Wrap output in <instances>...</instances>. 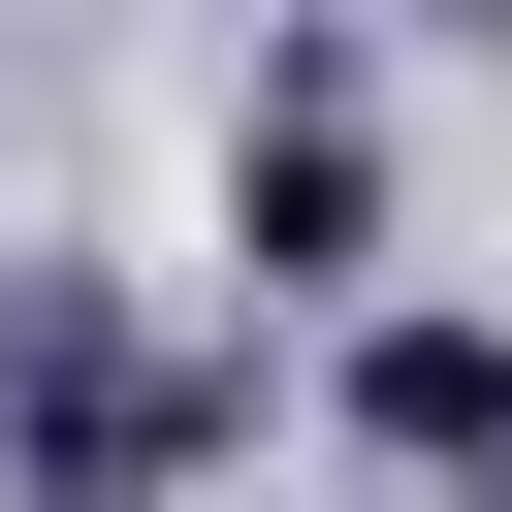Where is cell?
<instances>
[{
	"instance_id": "1",
	"label": "cell",
	"mask_w": 512,
	"mask_h": 512,
	"mask_svg": "<svg viewBox=\"0 0 512 512\" xmlns=\"http://www.w3.org/2000/svg\"><path fill=\"white\" fill-rule=\"evenodd\" d=\"M224 256H256V288H352V256H384V128H352V64H288V96L224 128Z\"/></svg>"
},
{
	"instance_id": "2",
	"label": "cell",
	"mask_w": 512,
	"mask_h": 512,
	"mask_svg": "<svg viewBox=\"0 0 512 512\" xmlns=\"http://www.w3.org/2000/svg\"><path fill=\"white\" fill-rule=\"evenodd\" d=\"M352 448L448 480V512H512V320H352Z\"/></svg>"
},
{
	"instance_id": "3",
	"label": "cell",
	"mask_w": 512,
	"mask_h": 512,
	"mask_svg": "<svg viewBox=\"0 0 512 512\" xmlns=\"http://www.w3.org/2000/svg\"><path fill=\"white\" fill-rule=\"evenodd\" d=\"M416 32H512V0H416Z\"/></svg>"
}]
</instances>
